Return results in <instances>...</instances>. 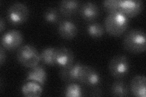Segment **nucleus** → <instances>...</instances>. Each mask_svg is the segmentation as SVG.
I'll return each mask as SVG.
<instances>
[{
  "instance_id": "9d476101",
  "label": "nucleus",
  "mask_w": 146,
  "mask_h": 97,
  "mask_svg": "<svg viewBox=\"0 0 146 97\" xmlns=\"http://www.w3.org/2000/svg\"><path fill=\"white\" fill-rule=\"evenodd\" d=\"M58 32L62 37L66 40L74 38L78 32V28L74 22L70 20H63L58 26Z\"/></svg>"
},
{
  "instance_id": "a211bd4d",
  "label": "nucleus",
  "mask_w": 146,
  "mask_h": 97,
  "mask_svg": "<svg viewBox=\"0 0 146 97\" xmlns=\"http://www.w3.org/2000/svg\"><path fill=\"white\" fill-rule=\"evenodd\" d=\"M88 34L91 37L97 38L101 37L104 34L103 26L98 22H94L90 24L86 27Z\"/></svg>"
},
{
  "instance_id": "4468645a",
  "label": "nucleus",
  "mask_w": 146,
  "mask_h": 97,
  "mask_svg": "<svg viewBox=\"0 0 146 97\" xmlns=\"http://www.w3.org/2000/svg\"><path fill=\"white\" fill-rule=\"evenodd\" d=\"M43 89L39 83L28 81L24 83L21 87L23 95L27 97H38L42 95Z\"/></svg>"
},
{
  "instance_id": "f3484780",
  "label": "nucleus",
  "mask_w": 146,
  "mask_h": 97,
  "mask_svg": "<svg viewBox=\"0 0 146 97\" xmlns=\"http://www.w3.org/2000/svg\"><path fill=\"white\" fill-rule=\"evenodd\" d=\"M111 94L115 96H125L129 94V88L124 81L117 80L113 83L111 87Z\"/></svg>"
},
{
  "instance_id": "6e6552de",
  "label": "nucleus",
  "mask_w": 146,
  "mask_h": 97,
  "mask_svg": "<svg viewBox=\"0 0 146 97\" xmlns=\"http://www.w3.org/2000/svg\"><path fill=\"white\" fill-rule=\"evenodd\" d=\"M144 7L141 0H120V11L129 17L138 15Z\"/></svg>"
},
{
  "instance_id": "5701e85b",
  "label": "nucleus",
  "mask_w": 146,
  "mask_h": 97,
  "mask_svg": "<svg viewBox=\"0 0 146 97\" xmlns=\"http://www.w3.org/2000/svg\"><path fill=\"white\" fill-rule=\"evenodd\" d=\"M4 28H5V22H4L3 18H1V19H0V32H2Z\"/></svg>"
},
{
  "instance_id": "dca6fc26",
  "label": "nucleus",
  "mask_w": 146,
  "mask_h": 97,
  "mask_svg": "<svg viewBox=\"0 0 146 97\" xmlns=\"http://www.w3.org/2000/svg\"><path fill=\"white\" fill-rule=\"evenodd\" d=\"M56 48L53 47H47L44 48L40 53V61L48 66L56 65L55 60V53Z\"/></svg>"
},
{
  "instance_id": "2eb2a0df",
  "label": "nucleus",
  "mask_w": 146,
  "mask_h": 97,
  "mask_svg": "<svg viewBox=\"0 0 146 97\" xmlns=\"http://www.w3.org/2000/svg\"><path fill=\"white\" fill-rule=\"evenodd\" d=\"M79 1L76 0H63L59 4V11L63 15H72L79 9Z\"/></svg>"
},
{
  "instance_id": "4be33fe9",
  "label": "nucleus",
  "mask_w": 146,
  "mask_h": 97,
  "mask_svg": "<svg viewBox=\"0 0 146 97\" xmlns=\"http://www.w3.org/2000/svg\"><path fill=\"white\" fill-rule=\"evenodd\" d=\"M4 49V48L2 47V46H1V48H0V64L1 65H3L6 59V52Z\"/></svg>"
},
{
  "instance_id": "412c9836",
  "label": "nucleus",
  "mask_w": 146,
  "mask_h": 97,
  "mask_svg": "<svg viewBox=\"0 0 146 97\" xmlns=\"http://www.w3.org/2000/svg\"><path fill=\"white\" fill-rule=\"evenodd\" d=\"M102 4L104 9L109 13L120 11V0H106Z\"/></svg>"
},
{
  "instance_id": "39448f33",
  "label": "nucleus",
  "mask_w": 146,
  "mask_h": 97,
  "mask_svg": "<svg viewBox=\"0 0 146 97\" xmlns=\"http://www.w3.org/2000/svg\"><path fill=\"white\" fill-rule=\"evenodd\" d=\"M108 69L110 74L117 79L124 77L129 73L130 62L124 55H117L113 57L109 63Z\"/></svg>"
},
{
  "instance_id": "ddd939ff",
  "label": "nucleus",
  "mask_w": 146,
  "mask_h": 97,
  "mask_svg": "<svg viewBox=\"0 0 146 97\" xmlns=\"http://www.w3.org/2000/svg\"><path fill=\"white\" fill-rule=\"evenodd\" d=\"M80 15L86 20H92L99 15V9L96 3L88 1L82 4L80 7Z\"/></svg>"
},
{
  "instance_id": "0eeeda50",
  "label": "nucleus",
  "mask_w": 146,
  "mask_h": 97,
  "mask_svg": "<svg viewBox=\"0 0 146 97\" xmlns=\"http://www.w3.org/2000/svg\"><path fill=\"white\" fill-rule=\"evenodd\" d=\"M23 42V35L19 30L12 29L6 32L1 37V46L4 49L13 50L17 49Z\"/></svg>"
},
{
  "instance_id": "9b49d317",
  "label": "nucleus",
  "mask_w": 146,
  "mask_h": 97,
  "mask_svg": "<svg viewBox=\"0 0 146 97\" xmlns=\"http://www.w3.org/2000/svg\"><path fill=\"white\" fill-rule=\"evenodd\" d=\"M47 80V73L45 69L40 65H36L31 67L29 71L27 72L26 80L33 81L39 83L43 86Z\"/></svg>"
},
{
  "instance_id": "20e7f679",
  "label": "nucleus",
  "mask_w": 146,
  "mask_h": 97,
  "mask_svg": "<svg viewBox=\"0 0 146 97\" xmlns=\"http://www.w3.org/2000/svg\"><path fill=\"white\" fill-rule=\"evenodd\" d=\"M17 58L18 62L26 67H33L40 61V55L38 50L31 44H25L18 50Z\"/></svg>"
},
{
  "instance_id": "aec40b11",
  "label": "nucleus",
  "mask_w": 146,
  "mask_h": 97,
  "mask_svg": "<svg viewBox=\"0 0 146 97\" xmlns=\"http://www.w3.org/2000/svg\"><path fill=\"white\" fill-rule=\"evenodd\" d=\"M44 19L46 21L49 23H56L60 18V13L56 8H48L44 13Z\"/></svg>"
},
{
  "instance_id": "f03ea898",
  "label": "nucleus",
  "mask_w": 146,
  "mask_h": 97,
  "mask_svg": "<svg viewBox=\"0 0 146 97\" xmlns=\"http://www.w3.org/2000/svg\"><path fill=\"white\" fill-rule=\"evenodd\" d=\"M123 44L125 49L130 52L139 53L144 52L146 48L145 34L140 29H132L125 34Z\"/></svg>"
},
{
  "instance_id": "f257e3e1",
  "label": "nucleus",
  "mask_w": 146,
  "mask_h": 97,
  "mask_svg": "<svg viewBox=\"0 0 146 97\" xmlns=\"http://www.w3.org/2000/svg\"><path fill=\"white\" fill-rule=\"evenodd\" d=\"M129 22V18L121 11L110 12L105 19V27L110 35L120 36L127 30Z\"/></svg>"
},
{
  "instance_id": "423d86ee",
  "label": "nucleus",
  "mask_w": 146,
  "mask_h": 97,
  "mask_svg": "<svg viewBox=\"0 0 146 97\" xmlns=\"http://www.w3.org/2000/svg\"><path fill=\"white\" fill-rule=\"evenodd\" d=\"M29 14V9L25 4L15 2L8 8L7 17L11 24L17 25L25 22L28 18Z\"/></svg>"
},
{
  "instance_id": "6ab92c4d",
  "label": "nucleus",
  "mask_w": 146,
  "mask_h": 97,
  "mask_svg": "<svg viewBox=\"0 0 146 97\" xmlns=\"http://www.w3.org/2000/svg\"><path fill=\"white\" fill-rule=\"evenodd\" d=\"M65 96L68 97H80L82 96V90L79 84L70 82L65 89Z\"/></svg>"
},
{
  "instance_id": "7ed1b4c3",
  "label": "nucleus",
  "mask_w": 146,
  "mask_h": 97,
  "mask_svg": "<svg viewBox=\"0 0 146 97\" xmlns=\"http://www.w3.org/2000/svg\"><path fill=\"white\" fill-rule=\"evenodd\" d=\"M74 80L85 85L96 86L100 82V77L94 69L77 62L74 64Z\"/></svg>"
},
{
  "instance_id": "f8f14e48",
  "label": "nucleus",
  "mask_w": 146,
  "mask_h": 97,
  "mask_svg": "<svg viewBox=\"0 0 146 97\" xmlns=\"http://www.w3.org/2000/svg\"><path fill=\"white\" fill-rule=\"evenodd\" d=\"M146 78L144 75H136L130 82L132 94L137 97H145Z\"/></svg>"
},
{
  "instance_id": "1a4fd4ad",
  "label": "nucleus",
  "mask_w": 146,
  "mask_h": 97,
  "mask_svg": "<svg viewBox=\"0 0 146 97\" xmlns=\"http://www.w3.org/2000/svg\"><path fill=\"white\" fill-rule=\"evenodd\" d=\"M74 55L72 50L66 47L56 48L55 53V60L56 65L59 67H65L74 63Z\"/></svg>"
}]
</instances>
